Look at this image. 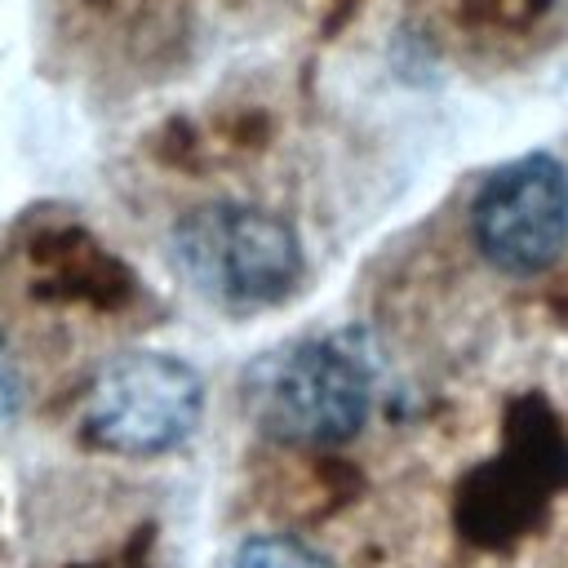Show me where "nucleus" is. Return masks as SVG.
Returning a JSON list of instances; mask_svg holds the SVG:
<instances>
[{"label": "nucleus", "instance_id": "obj_2", "mask_svg": "<svg viewBox=\"0 0 568 568\" xmlns=\"http://www.w3.org/2000/svg\"><path fill=\"white\" fill-rule=\"evenodd\" d=\"M169 244L182 280L226 311L275 306L302 280V244L293 226L257 204H200L173 226Z\"/></svg>", "mask_w": 568, "mask_h": 568}, {"label": "nucleus", "instance_id": "obj_1", "mask_svg": "<svg viewBox=\"0 0 568 568\" xmlns=\"http://www.w3.org/2000/svg\"><path fill=\"white\" fill-rule=\"evenodd\" d=\"M253 426L280 444H342L373 408L368 364L337 337H302L257 355L240 377Z\"/></svg>", "mask_w": 568, "mask_h": 568}, {"label": "nucleus", "instance_id": "obj_4", "mask_svg": "<svg viewBox=\"0 0 568 568\" xmlns=\"http://www.w3.org/2000/svg\"><path fill=\"white\" fill-rule=\"evenodd\" d=\"M475 244L506 275L550 266L568 244V173L555 155H524L497 169L475 195Z\"/></svg>", "mask_w": 568, "mask_h": 568}, {"label": "nucleus", "instance_id": "obj_6", "mask_svg": "<svg viewBox=\"0 0 568 568\" xmlns=\"http://www.w3.org/2000/svg\"><path fill=\"white\" fill-rule=\"evenodd\" d=\"M18 404H22V373H18L13 355L0 346V422L13 417Z\"/></svg>", "mask_w": 568, "mask_h": 568}, {"label": "nucleus", "instance_id": "obj_3", "mask_svg": "<svg viewBox=\"0 0 568 568\" xmlns=\"http://www.w3.org/2000/svg\"><path fill=\"white\" fill-rule=\"evenodd\" d=\"M204 413L200 373L169 351H124L89 386L84 435L120 457H160L186 444Z\"/></svg>", "mask_w": 568, "mask_h": 568}, {"label": "nucleus", "instance_id": "obj_5", "mask_svg": "<svg viewBox=\"0 0 568 568\" xmlns=\"http://www.w3.org/2000/svg\"><path fill=\"white\" fill-rule=\"evenodd\" d=\"M231 568H333L328 555H320L311 541L288 537V532H266V537H248Z\"/></svg>", "mask_w": 568, "mask_h": 568}]
</instances>
